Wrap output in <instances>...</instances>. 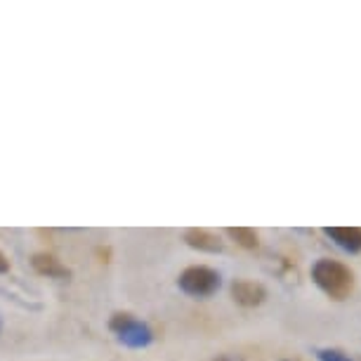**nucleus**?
Masks as SVG:
<instances>
[{
    "instance_id": "6",
    "label": "nucleus",
    "mask_w": 361,
    "mask_h": 361,
    "mask_svg": "<svg viewBox=\"0 0 361 361\" xmlns=\"http://www.w3.org/2000/svg\"><path fill=\"white\" fill-rule=\"evenodd\" d=\"M185 241L189 248L201 250V253H222V248H224L220 236H215L213 231H208V229H187Z\"/></svg>"
},
{
    "instance_id": "11",
    "label": "nucleus",
    "mask_w": 361,
    "mask_h": 361,
    "mask_svg": "<svg viewBox=\"0 0 361 361\" xmlns=\"http://www.w3.org/2000/svg\"><path fill=\"white\" fill-rule=\"evenodd\" d=\"M215 361H241L238 357H229V354H222V357H217Z\"/></svg>"
},
{
    "instance_id": "8",
    "label": "nucleus",
    "mask_w": 361,
    "mask_h": 361,
    "mask_svg": "<svg viewBox=\"0 0 361 361\" xmlns=\"http://www.w3.org/2000/svg\"><path fill=\"white\" fill-rule=\"evenodd\" d=\"M227 236L236 243V246H241L246 250H255L260 246V236H257V231L250 227H229Z\"/></svg>"
},
{
    "instance_id": "7",
    "label": "nucleus",
    "mask_w": 361,
    "mask_h": 361,
    "mask_svg": "<svg viewBox=\"0 0 361 361\" xmlns=\"http://www.w3.org/2000/svg\"><path fill=\"white\" fill-rule=\"evenodd\" d=\"M31 264H33V269H36L38 274H43L47 279H66L71 274V269L66 267V264H62L57 257L47 255V253H36L31 257Z\"/></svg>"
},
{
    "instance_id": "10",
    "label": "nucleus",
    "mask_w": 361,
    "mask_h": 361,
    "mask_svg": "<svg viewBox=\"0 0 361 361\" xmlns=\"http://www.w3.org/2000/svg\"><path fill=\"white\" fill-rule=\"evenodd\" d=\"M8 269H10V260L3 255V250H0V274H5Z\"/></svg>"
},
{
    "instance_id": "2",
    "label": "nucleus",
    "mask_w": 361,
    "mask_h": 361,
    "mask_svg": "<svg viewBox=\"0 0 361 361\" xmlns=\"http://www.w3.org/2000/svg\"><path fill=\"white\" fill-rule=\"evenodd\" d=\"M109 329L116 333V338H118L121 343L126 347H133V350L152 345V340H154L152 329H149L145 322L135 319L130 312H116V314L109 319Z\"/></svg>"
},
{
    "instance_id": "12",
    "label": "nucleus",
    "mask_w": 361,
    "mask_h": 361,
    "mask_svg": "<svg viewBox=\"0 0 361 361\" xmlns=\"http://www.w3.org/2000/svg\"><path fill=\"white\" fill-rule=\"evenodd\" d=\"M0 331H3V322H0Z\"/></svg>"
},
{
    "instance_id": "5",
    "label": "nucleus",
    "mask_w": 361,
    "mask_h": 361,
    "mask_svg": "<svg viewBox=\"0 0 361 361\" xmlns=\"http://www.w3.org/2000/svg\"><path fill=\"white\" fill-rule=\"evenodd\" d=\"M324 231L345 253H361V227H326Z\"/></svg>"
},
{
    "instance_id": "4",
    "label": "nucleus",
    "mask_w": 361,
    "mask_h": 361,
    "mask_svg": "<svg viewBox=\"0 0 361 361\" xmlns=\"http://www.w3.org/2000/svg\"><path fill=\"white\" fill-rule=\"evenodd\" d=\"M231 298H234V302L241 305V307H257V305L264 302L267 290H264L262 283L250 281V279H236V281L231 283Z\"/></svg>"
},
{
    "instance_id": "13",
    "label": "nucleus",
    "mask_w": 361,
    "mask_h": 361,
    "mask_svg": "<svg viewBox=\"0 0 361 361\" xmlns=\"http://www.w3.org/2000/svg\"><path fill=\"white\" fill-rule=\"evenodd\" d=\"M286 361H290V359H286Z\"/></svg>"
},
{
    "instance_id": "9",
    "label": "nucleus",
    "mask_w": 361,
    "mask_h": 361,
    "mask_svg": "<svg viewBox=\"0 0 361 361\" xmlns=\"http://www.w3.org/2000/svg\"><path fill=\"white\" fill-rule=\"evenodd\" d=\"M317 357L319 361H352L343 350H319Z\"/></svg>"
},
{
    "instance_id": "14",
    "label": "nucleus",
    "mask_w": 361,
    "mask_h": 361,
    "mask_svg": "<svg viewBox=\"0 0 361 361\" xmlns=\"http://www.w3.org/2000/svg\"><path fill=\"white\" fill-rule=\"evenodd\" d=\"M359 361H361V359H359Z\"/></svg>"
},
{
    "instance_id": "1",
    "label": "nucleus",
    "mask_w": 361,
    "mask_h": 361,
    "mask_svg": "<svg viewBox=\"0 0 361 361\" xmlns=\"http://www.w3.org/2000/svg\"><path fill=\"white\" fill-rule=\"evenodd\" d=\"M312 281L333 300H345L354 288V274L350 267L331 257H322L312 264Z\"/></svg>"
},
{
    "instance_id": "3",
    "label": "nucleus",
    "mask_w": 361,
    "mask_h": 361,
    "mask_svg": "<svg viewBox=\"0 0 361 361\" xmlns=\"http://www.w3.org/2000/svg\"><path fill=\"white\" fill-rule=\"evenodd\" d=\"M222 279L215 269L203 267V264H196V267H187L177 279V286L192 298H208L217 293Z\"/></svg>"
}]
</instances>
